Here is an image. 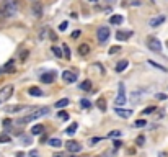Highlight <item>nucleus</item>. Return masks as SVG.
Segmentation results:
<instances>
[{
    "mask_svg": "<svg viewBox=\"0 0 168 157\" xmlns=\"http://www.w3.org/2000/svg\"><path fill=\"white\" fill-rule=\"evenodd\" d=\"M49 113H51L49 107H41V108H38V110H34L33 113L23 116V118H20V120H16V124H26V123H30V121H34V120L41 118V116H48Z\"/></svg>",
    "mask_w": 168,
    "mask_h": 157,
    "instance_id": "nucleus-1",
    "label": "nucleus"
},
{
    "mask_svg": "<svg viewBox=\"0 0 168 157\" xmlns=\"http://www.w3.org/2000/svg\"><path fill=\"white\" fill-rule=\"evenodd\" d=\"M16 11H18V3H16V0H5L0 13L8 18V16H15Z\"/></svg>",
    "mask_w": 168,
    "mask_h": 157,
    "instance_id": "nucleus-2",
    "label": "nucleus"
},
{
    "mask_svg": "<svg viewBox=\"0 0 168 157\" xmlns=\"http://www.w3.org/2000/svg\"><path fill=\"white\" fill-rule=\"evenodd\" d=\"M127 98H126V85L123 82L118 84V97L114 100V105H118V108H121L123 105H126Z\"/></svg>",
    "mask_w": 168,
    "mask_h": 157,
    "instance_id": "nucleus-3",
    "label": "nucleus"
},
{
    "mask_svg": "<svg viewBox=\"0 0 168 157\" xmlns=\"http://www.w3.org/2000/svg\"><path fill=\"white\" fill-rule=\"evenodd\" d=\"M13 85H5L0 89V103H3V102H7L10 100V97L13 95Z\"/></svg>",
    "mask_w": 168,
    "mask_h": 157,
    "instance_id": "nucleus-4",
    "label": "nucleus"
},
{
    "mask_svg": "<svg viewBox=\"0 0 168 157\" xmlns=\"http://www.w3.org/2000/svg\"><path fill=\"white\" fill-rule=\"evenodd\" d=\"M96 38H98V41H100L101 44H105L109 39V28L108 26H100L98 28V31H96Z\"/></svg>",
    "mask_w": 168,
    "mask_h": 157,
    "instance_id": "nucleus-5",
    "label": "nucleus"
},
{
    "mask_svg": "<svg viewBox=\"0 0 168 157\" xmlns=\"http://www.w3.org/2000/svg\"><path fill=\"white\" fill-rule=\"evenodd\" d=\"M147 46H149L150 51L157 52V54H162V43L158 41L157 38H152V36H150V38L147 39Z\"/></svg>",
    "mask_w": 168,
    "mask_h": 157,
    "instance_id": "nucleus-6",
    "label": "nucleus"
},
{
    "mask_svg": "<svg viewBox=\"0 0 168 157\" xmlns=\"http://www.w3.org/2000/svg\"><path fill=\"white\" fill-rule=\"evenodd\" d=\"M57 77V72L56 71H49V72H44L41 77H39V80H41L43 84H52L54 80Z\"/></svg>",
    "mask_w": 168,
    "mask_h": 157,
    "instance_id": "nucleus-7",
    "label": "nucleus"
},
{
    "mask_svg": "<svg viewBox=\"0 0 168 157\" xmlns=\"http://www.w3.org/2000/svg\"><path fill=\"white\" fill-rule=\"evenodd\" d=\"M166 20V16L165 15H157V16H153V18H150L149 20V26H152V28H157L160 25H163Z\"/></svg>",
    "mask_w": 168,
    "mask_h": 157,
    "instance_id": "nucleus-8",
    "label": "nucleus"
},
{
    "mask_svg": "<svg viewBox=\"0 0 168 157\" xmlns=\"http://www.w3.org/2000/svg\"><path fill=\"white\" fill-rule=\"evenodd\" d=\"M65 149L69 152L75 154V152H80V150H82V144L77 142V141H69V142H65Z\"/></svg>",
    "mask_w": 168,
    "mask_h": 157,
    "instance_id": "nucleus-9",
    "label": "nucleus"
},
{
    "mask_svg": "<svg viewBox=\"0 0 168 157\" xmlns=\"http://www.w3.org/2000/svg\"><path fill=\"white\" fill-rule=\"evenodd\" d=\"M62 79L65 80L67 84H75V80H77V75L70 71H64L62 72Z\"/></svg>",
    "mask_w": 168,
    "mask_h": 157,
    "instance_id": "nucleus-10",
    "label": "nucleus"
},
{
    "mask_svg": "<svg viewBox=\"0 0 168 157\" xmlns=\"http://www.w3.org/2000/svg\"><path fill=\"white\" fill-rule=\"evenodd\" d=\"M114 113L119 116V118H129V116H132V110H126V108H114Z\"/></svg>",
    "mask_w": 168,
    "mask_h": 157,
    "instance_id": "nucleus-11",
    "label": "nucleus"
},
{
    "mask_svg": "<svg viewBox=\"0 0 168 157\" xmlns=\"http://www.w3.org/2000/svg\"><path fill=\"white\" fill-rule=\"evenodd\" d=\"M131 36H132V31H123V30L116 31V39H119V41H127Z\"/></svg>",
    "mask_w": 168,
    "mask_h": 157,
    "instance_id": "nucleus-12",
    "label": "nucleus"
},
{
    "mask_svg": "<svg viewBox=\"0 0 168 157\" xmlns=\"http://www.w3.org/2000/svg\"><path fill=\"white\" fill-rule=\"evenodd\" d=\"M26 108V105H10V107H7L5 108V111L7 113H18V111H21V110H25Z\"/></svg>",
    "mask_w": 168,
    "mask_h": 157,
    "instance_id": "nucleus-13",
    "label": "nucleus"
},
{
    "mask_svg": "<svg viewBox=\"0 0 168 157\" xmlns=\"http://www.w3.org/2000/svg\"><path fill=\"white\" fill-rule=\"evenodd\" d=\"M127 66H129V61H127V59H123V61H119L118 64H116L114 71H116V72H124L126 69H127Z\"/></svg>",
    "mask_w": 168,
    "mask_h": 157,
    "instance_id": "nucleus-14",
    "label": "nucleus"
},
{
    "mask_svg": "<svg viewBox=\"0 0 168 157\" xmlns=\"http://www.w3.org/2000/svg\"><path fill=\"white\" fill-rule=\"evenodd\" d=\"M28 94H30L31 97H43L44 92L39 89V87H30V89H28Z\"/></svg>",
    "mask_w": 168,
    "mask_h": 157,
    "instance_id": "nucleus-15",
    "label": "nucleus"
},
{
    "mask_svg": "<svg viewBox=\"0 0 168 157\" xmlns=\"http://www.w3.org/2000/svg\"><path fill=\"white\" fill-rule=\"evenodd\" d=\"M44 133V124H34L31 128V134L33 136H41Z\"/></svg>",
    "mask_w": 168,
    "mask_h": 157,
    "instance_id": "nucleus-16",
    "label": "nucleus"
},
{
    "mask_svg": "<svg viewBox=\"0 0 168 157\" xmlns=\"http://www.w3.org/2000/svg\"><path fill=\"white\" fill-rule=\"evenodd\" d=\"M33 15L36 16V18H41L43 16V5L41 3H34L33 5Z\"/></svg>",
    "mask_w": 168,
    "mask_h": 157,
    "instance_id": "nucleus-17",
    "label": "nucleus"
},
{
    "mask_svg": "<svg viewBox=\"0 0 168 157\" xmlns=\"http://www.w3.org/2000/svg\"><path fill=\"white\" fill-rule=\"evenodd\" d=\"M77 52H78L80 56H86V54H88V52H90V46L86 44V43L80 44V46H78V49H77Z\"/></svg>",
    "mask_w": 168,
    "mask_h": 157,
    "instance_id": "nucleus-18",
    "label": "nucleus"
},
{
    "mask_svg": "<svg viewBox=\"0 0 168 157\" xmlns=\"http://www.w3.org/2000/svg\"><path fill=\"white\" fill-rule=\"evenodd\" d=\"M48 144H49L51 147H56V149H57V147H62L64 142L61 141V139H57V137H51L49 141H48Z\"/></svg>",
    "mask_w": 168,
    "mask_h": 157,
    "instance_id": "nucleus-19",
    "label": "nucleus"
},
{
    "mask_svg": "<svg viewBox=\"0 0 168 157\" xmlns=\"http://www.w3.org/2000/svg\"><path fill=\"white\" fill-rule=\"evenodd\" d=\"M142 97V92L141 90H134V92H131V97H129V100L132 103H137L139 102V98Z\"/></svg>",
    "mask_w": 168,
    "mask_h": 157,
    "instance_id": "nucleus-20",
    "label": "nucleus"
},
{
    "mask_svg": "<svg viewBox=\"0 0 168 157\" xmlns=\"http://www.w3.org/2000/svg\"><path fill=\"white\" fill-rule=\"evenodd\" d=\"M123 21H124V18L121 15H113L111 18H109V23H111V25H121Z\"/></svg>",
    "mask_w": 168,
    "mask_h": 157,
    "instance_id": "nucleus-21",
    "label": "nucleus"
},
{
    "mask_svg": "<svg viewBox=\"0 0 168 157\" xmlns=\"http://www.w3.org/2000/svg\"><path fill=\"white\" fill-rule=\"evenodd\" d=\"M69 103H70V100H69V98H62V100L56 102V105H54V107H56V108H59V110H62V108H65Z\"/></svg>",
    "mask_w": 168,
    "mask_h": 157,
    "instance_id": "nucleus-22",
    "label": "nucleus"
},
{
    "mask_svg": "<svg viewBox=\"0 0 168 157\" xmlns=\"http://www.w3.org/2000/svg\"><path fill=\"white\" fill-rule=\"evenodd\" d=\"M77 128H78V124H77V123H72V124H69V126H67L65 133H67L69 136H74L75 133H77Z\"/></svg>",
    "mask_w": 168,
    "mask_h": 157,
    "instance_id": "nucleus-23",
    "label": "nucleus"
},
{
    "mask_svg": "<svg viewBox=\"0 0 168 157\" xmlns=\"http://www.w3.org/2000/svg\"><path fill=\"white\" fill-rule=\"evenodd\" d=\"M149 64H150V66H152V67H155V69H158V71H162V72H166V67H163V66H160L158 62H153L152 59H149Z\"/></svg>",
    "mask_w": 168,
    "mask_h": 157,
    "instance_id": "nucleus-24",
    "label": "nucleus"
},
{
    "mask_svg": "<svg viewBox=\"0 0 168 157\" xmlns=\"http://www.w3.org/2000/svg\"><path fill=\"white\" fill-rule=\"evenodd\" d=\"M80 107H82L83 110H90L91 103H90V100H86V98H82V100H80Z\"/></svg>",
    "mask_w": 168,
    "mask_h": 157,
    "instance_id": "nucleus-25",
    "label": "nucleus"
},
{
    "mask_svg": "<svg viewBox=\"0 0 168 157\" xmlns=\"http://www.w3.org/2000/svg\"><path fill=\"white\" fill-rule=\"evenodd\" d=\"M96 107L101 110V111H106V103H105V98H98L96 102Z\"/></svg>",
    "mask_w": 168,
    "mask_h": 157,
    "instance_id": "nucleus-26",
    "label": "nucleus"
},
{
    "mask_svg": "<svg viewBox=\"0 0 168 157\" xmlns=\"http://www.w3.org/2000/svg\"><path fill=\"white\" fill-rule=\"evenodd\" d=\"M62 49H64V56H65L67 59H70V57H72V52H70V48H69V46H67L65 43H64V44H62Z\"/></svg>",
    "mask_w": 168,
    "mask_h": 157,
    "instance_id": "nucleus-27",
    "label": "nucleus"
},
{
    "mask_svg": "<svg viewBox=\"0 0 168 157\" xmlns=\"http://www.w3.org/2000/svg\"><path fill=\"white\" fill-rule=\"evenodd\" d=\"M11 69H13V59H10V61L2 67V72H8V71H11Z\"/></svg>",
    "mask_w": 168,
    "mask_h": 157,
    "instance_id": "nucleus-28",
    "label": "nucleus"
},
{
    "mask_svg": "<svg viewBox=\"0 0 168 157\" xmlns=\"http://www.w3.org/2000/svg\"><path fill=\"white\" fill-rule=\"evenodd\" d=\"M91 89V82L90 80H83L82 84H80V90H90Z\"/></svg>",
    "mask_w": 168,
    "mask_h": 157,
    "instance_id": "nucleus-29",
    "label": "nucleus"
},
{
    "mask_svg": "<svg viewBox=\"0 0 168 157\" xmlns=\"http://www.w3.org/2000/svg\"><path fill=\"white\" fill-rule=\"evenodd\" d=\"M0 142H11V137L7 134V133H2V134H0Z\"/></svg>",
    "mask_w": 168,
    "mask_h": 157,
    "instance_id": "nucleus-30",
    "label": "nucleus"
},
{
    "mask_svg": "<svg viewBox=\"0 0 168 157\" xmlns=\"http://www.w3.org/2000/svg\"><path fill=\"white\" fill-rule=\"evenodd\" d=\"M57 118L62 120V121H67V120H69V113H67V111H62V110H61V111L57 113Z\"/></svg>",
    "mask_w": 168,
    "mask_h": 157,
    "instance_id": "nucleus-31",
    "label": "nucleus"
},
{
    "mask_svg": "<svg viewBox=\"0 0 168 157\" xmlns=\"http://www.w3.org/2000/svg\"><path fill=\"white\" fill-rule=\"evenodd\" d=\"M49 31H48V28H43L41 31H39V34H38V39L39 41H44V38H46V34H48Z\"/></svg>",
    "mask_w": 168,
    "mask_h": 157,
    "instance_id": "nucleus-32",
    "label": "nucleus"
},
{
    "mask_svg": "<svg viewBox=\"0 0 168 157\" xmlns=\"http://www.w3.org/2000/svg\"><path fill=\"white\" fill-rule=\"evenodd\" d=\"M52 52H54L56 57H62V49L57 48V46H52Z\"/></svg>",
    "mask_w": 168,
    "mask_h": 157,
    "instance_id": "nucleus-33",
    "label": "nucleus"
},
{
    "mask_svg": "<svg viewBox=\"0 0 168 157\" xmlns=\"http://www.w3.org/2000/svg\"><path fill=\"white\" fill-rule=\"evenodd\" d=\"M121 134H123V133H121L119 129H114V131H111V133L108 134V137H111V139H113V137H119Z\"/></svg>",
    "mask_w": 168,
    "mask_h": 157,
    "instance_id": "nucleus-34",
    "label": "nucleus"
},
{
    "mask_svg": "<svg viewBox=\"0 0 168 157\" xmlns=\"http://www.w3.org/2000/svg\"><path fill=\"white\" fill-rule=\"evenodd\" d=\"M119 51H121L119 46H113V48H109V54H118Z\"/></svg>",
    "mask_w": 168,
    "mask_h": 157,
    "instance_id": "nucleus-35",
    "label": "nucleus"
},
{
    "mask_svg": "<svg viewBox=\"0 0 168 157\" xmlns=\"http://www.w3.org/2000/svg\"><path fill=\"white\" fill-rule=\"evenodd\" d=\"M21 142L25 144V146H28V144H31V137H28V136H21Z\"/></svg>",
    "mask_w": 168,
    "mask_h": 157,
    "instance_id": "nucleus-36",
    "label": "nucleus"
},
{
    "mask_svg": "<svg viewBox=\"0 0 168 157\" xmlns=\"http://www.w3.org/2000/svg\"><path fill=\"white\" fill-rule=\"evenodd\" d=\"M155 110H157V108H155V107H149V108H145V110H144V115H150V113H153L155 111Z\"/></svg>",
    "mask_w": 168,
    "mask_h": 157,
    "instance_id": "nucleus-37",
    "label": "nucleus"
},
{
    "mask_svg": "<svg viewBox=\"0 0 168 157\" xmlns=\"http://www.w3.org/2000/svg\"><path fill=\"white\" fill-rule=\"evenodd\" d=\"M144 142H145V137H144V136H139V137L136 139V144H137V146H142Z\"/></svg>",
    "mask_w": 168,
    "mask_h": 157,
    "instance_id": "nucleus-38",
    "label": "nucleus"
},
{
    "mask_svg": "<svg viewBox=\"0 0 168 157\" xmlns=\"http://www.w3.org/2000/svg\"><path fill=\"white\" fill-rule=\"evenodd\" d=\"M67 26H69V23H67V21H62L61 25H59V31H65Z\"/></svg>",
    "mask_w": 168,
    "mask_h": 157,
    "instance_id": "nucleus-39",
    "label": "nucleus"
},
{
    "mask_svg": "<svg viewBox=\"0 0 168 157\" xmlns=\"http://www.w3.org/2000/svg\"><path fill=\"white\" fill-rule=\"evenodd\" d=\"M145 123H147L145 120H137V121H136V126H137V128H142V126H145Z\"/></svg>",
    "mask_w": 168,
    "mask_h": 157,
    "instance_id": "nucleus-40",
    "label": "nucleus"
},
{
    "mask_svg": "<svg viewBox=\"0 0 168 157\" xmlns=\"http://www.w3.org/2000/svg\"><path fill=\"white\" fill-rule=\"evenodd\" d=\"M155 97H157V100H166V94H157V95H155Z\"/></svg>",
    "mask_w": 168,
    "mask_h": 157,
    "instance_id": "nucleus-41",
    "label": "nucleus"
},
{
    "mask_svg": "<svg viewBox=\"0 0 168 157\" xmlns=\"http://www.w3.org/2000/svg\"><path fill=\"white\" fill-rule=\"evenodd\" d=\"M26 57H28V51H21V54H20V59H21V61H25Z\"/></svg>",
    "mask_w": 168,
    "mask_h": 157,
    "instance_id": "nucleus-42",
    "label": "nucleus"
},
{
    "mask_svg": "<svg viewBox=\"0 0 168 157\" xmlns=\"http://www.w3.org/2000/svg\"><path fill=\"white\" fill-rule=\"evenodd\" d=\"M121 144H123V142H121V141H118V139H116V141L113 142V147H114V149H119V147H121Z\"/></svg>",
    "mask_w": 168,
    "mask_h": 157,
    "instance_id": "nucleus-43",
    "label": "nucleus"
},
{
    "mask_svg": "<svg viewBox=\"0 0 168 157\" xmlns=\"http://www.w3.org/2000/svg\"><path fill=\"white\" fill-rule=\"evenodd\" d=\"M48 34H49V36H51V41H57V36H56V34H54L52 31H49Z\"/></svg>",
    "mask_w": 168,
    "mask_h": 157,
    "instance_id": "nucleus-44",
    "label": "nucleus"
},
{
    "mask_svg": "<svg viewBox=\"0 0 168 157\" xmlns=\"http://www.w3.org/2000/svg\"><path fill=\"white\" fill-rule=\"evenodd\" d=\"M38 155H39V154H38V150H34V149L30 150V157H38Z\"/></svg>",
    "mask_w": 168,
    "mask_h": 157,
    "instance_id": "nucleus-45",
    "label": "nucleus"
},
{
    "mask_svg": "<svg viewBox=\"0 0 168 157\" xmlns=\"http://www.w3.org/2000/svg\"><path fill=\"white\" fill-rule=\"evenodd\" d=\"M78 36H80V31H78V30H75V31L72 33V38H78Z\"/></svg>",
    "mask_w": 168,
    "mask_h": 157,
    "instance_id": "nucleus-46",
    "label": "nucleus"
},
{
    "mask_svg": "<svg viewBox=\"0 0 168 157\" xmlns=\"http://www.w3.org/2000/svg\"><path fill=\"white\" fill-rule=\"evenodd\" d=\"M101 141V137H93L91 139V144H96V142H100Z\"/></svg>",
    "mask_w": 168,
    "mask_h": 157,
    "instance_id": "nucleus-47",
    "label": "nucleus"
},
{
    "mask_svg": "<svg viewBox=\"0 0 168 157\" xmlns=\"http://www.w3.org/2000/svg\"><path fill=\"white\" fill-rule=\"evenodd\" d=\"M8 124H11V121L10 120H3V126H8Z\"/></svg>",
    "mask_w": 168,
    "mask_h": 157,
    "instance_id": "nucleus-48",
    "label": "nucleus"
},
{
    "mask_svg": "<svg viewBox=\"0 0 168 157\" xmlns=\"http://www.w3.org/2000/svg\"><path fill=\"white\" fill-rule=\"evenodd\" d=\"M16 157H26V155H25V152H18V154H16Z\"/></svg>",
    "mask_w": 168,
    "mask_h": 157,
    "instance_id": "nucleus-49",
    "label": "nucleus"
},
{
    "mask_svg": "<svg viewBox=\"0 0 168 157\" xmlns=\"http://www.w3.org/2000/svg\"><path fill=\"white\" fill-rule=\"evenodd\" d=\"M90 2H98V0H90Z\"/></svg>",
    "mask_w": 168,
    "mask_h": 157,
    "instance_id": "nucleus-50",
    "label": "nucleus"
},
{
    "mask_svg": "<svg viewBox=\"0 0 168 157\" xmlns=\"http://www.w3.org/2000/svg\"><path fill=\"white\" fill-rule=\"evenodd\" d=\"M70 157H77V155H70Z\"/></svg>",
    "mask_w": 168,
    "mask_h": 157,
    "instance_id": "nucleus-51",
    "label": "nucleus"
},
{
    "mask_svg": "<svg viewBox=\"0 0 168 157\" xmlns=\"http://www.w3.org/2000/svg\"><path fill=\"white\" fill-rule=\"evenodd\" d=\"M166 46H168V43H166Z\"/></svg>",
    "mask_w": 168,
    "mask_h": 157,
    "instance_id": "nucleus-52",
    "label": "nucleus"
},
{
    "mask_svg": "<svg viewBox=\"0 0 168 157\" xmlns=\"http://www.w3.org/2000/svg\"><path fill=\"white\" fill-rule=\"evenodd\" d=\"M152 2H153V0H152Z\"/></svg>",
    "mask_w": 168,
    "mask_h": 157,
    "instance_id": "nucleus-53",
    "label": "nucleus"
},
{
    "mask_svg": "<svg viewBox=\"0 0 168 157\" xmlns=\"http://www.w3.org/2000/svg\"><path fill=\"white\" fill-rule=\"evenodd\" d=\"M3 2H5V0H3Z\"/></svg>",
    "mask_w": 168,
    "mask_h": 157,
    "instance_id": "nucleus-54",
    "label": "nucleus"
}]
</instances>
